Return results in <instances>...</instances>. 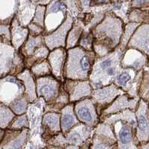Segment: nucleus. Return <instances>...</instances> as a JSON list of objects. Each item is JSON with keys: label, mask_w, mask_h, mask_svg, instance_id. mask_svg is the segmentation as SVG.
<instances>
[{"label": "nucleus", "mask_w": 149, "mask_h": 149, "mask_svg": "<svg viewBox=\"0 0 149 149\" xmlns=\"http://www.w3.org/2000/svg\"><path fill=\"white\" fill-rule=\"evenodd\" d=\"M16 52L11 44L0 42V79L10 74Z\"/></svg>", "instance_id": "nucleus-12"}, {"label": "nucleus", "mask_w": 149, "mask_h": 149, "mask_svg": "<svg viewBox=\"0 0 149 149\" xmlns=\"http://www.w3.org/2000/svg\"><path fill=\"white\" fill-rule=\"evenodd\" d=\"M11 30V42L12 46L19 51L25 40H27L29 34L28 28L23 27L20 25L17 18L14 17L10 24Z\"/></svg>", "instance_id": "nucleus-13"}, {"label": "nucleus", "mask_w": 149, "mask_h": 149, "mask_svg": "<svg viewBox=\"0 0 149 149\" xmlns=\"http://www.w3.org/2000/svg\"><path fill=\"white\" fill-rule=\"evenodd\" d=\"M17 78L22 81L25 87V93L29 97V102L33 103L37 98L35 76L31 72L30 70L26 68L17 74Z\"/></svg>", "instance_id": "nucleus-16"}, {"label": "nucleus", "mask_w": 149, "mask_h": 149, "mask_svg": "<svg viewBox=\"0 0 149 149\" xmlns=\"http://www.w3.org/2000/svg\"><path fill=\"white\" fill-rule=\"evenodd\" d=\"M61 114L57 113H48L44 114L42 119V126L48 130L52 134L61 132L60 125Z\"/></svg>", "instance_id": "nucleus-19"}, {"label": "nucleus", "mask_w": 149, "mask_h": 149, "mask_svg": "<svg viewBox=\"0 0 149 149\" xmlns=\"http://www.w3.org/2000/svg\"><path fill=\"white\" fill-rule=\"evenodd\" d=\"M117 137L118 144L122 145L123 146L122 148H125V146L130 144L132 140V132L131 127L127 125L121 123V127L118 129Z\"/></svg>", "instance_id": "nucleus-26"}, {"label": "nucleus", "mask_w": 149, "mask_h": 149, "mask_svg": "<svg viewBox=\"0 0 149 149\" xmlns=\"http://www.w3.org/2000/svg\"><path fill=\"white\" fill-rule=\"evenodd\" d=\"M20 0H0V24L10 25L16 16Z\"/></svg>", "instance_id": "nucleus-15"}, {"label": "nucleus", "mask_w": 149, "mask_h": 149, "mask_svg": "<svg viewBox=\"0 0 149 149\" xmlns=\"http://www.w3.org/2000/svg\"><path fill=\"white\" fill-rule=\"evenodd\" d=\"M121 1H123V0H121Z\"/></svg>", "instance_id": "nucleus-35"}, {"label": "nucleus", "mask_w": 149, "mask_h": 149, "mask_svg": "<svg viewBox=\"0 0 149 149\" xmlns=\"http://www.w3.org/2000/svg\"><path fill=\"white\" fill-rule=\"evenodd\" d=\"M121 93H122L121 90L115 84H110L101 88L93 90L91 98L95 103L99 116H101L102 112L107 109Z\"/></svg>", "instance_id": "nucleus-6"}, {"label": "nucleus", "mask_w": 149, "mask_h": 149, "mask_svg": "<svg viewBox=\"0 0 149 149\" xmlns=\"http://www.w3.org/2000/svg\"><path fill=\"white\" fill-rule=\"evenodd\" d=\"M29 102V97L25 93H24L22 96L17 98L14 102H12L8 107L11 109L16 116L22 115V114L25 113V112L27 111Z\"/></svg>", "instance_id": "nucleus-25"}, {"label": "nucleus", "mask_w": 149, "mask_h": 149, "mask_svg": "<svg viewBox=\"0 0 149 149\" xmlns=\"http://www.w3.org/2000/svg\"><path fill=\"white\" fill-rule=\"evenodd\" d=\"M96 54L80 46L67 49V59L64 69V79L87 80L92 72Z\"/></svg>", "instance_id": "nucleus-2"}, {"label": "nucleus", "mask_w": 149, "mask_h": 149, "mask_svg": "<svg viewBox=\"0 0 149 149\" xmlns=\"http://www.w3.org/2000/svg\"><path fill=\"white\" fill-rule=\"evenodd\" d=\"M15 116L14 113L8 105L0 103V128H8Z\"/></svg>", "instance_id": "nucleus-24"}, {"label": "nucleus", "mask_w": 149, "mask_h": 149, "mask_svg": "<svg viewBox=\"0 0 149 149\" xmlns=\"http://www.w3.org/2000/svg\"><path fill=\"white\" fill-rule=\"evenodd\" d=\"M93 42L94 37L92 31L84 30L81 34L80 40L78 42V46L85 49L87 51H93Z\"/></svg>", "instance_id": "nucleus-27"}, {"label": "nucleus", "mask_w": 149, "mask_h": 149, "mask_svg": "<svg viewBox=\"0 0 149 149\" xmlns=\"http://www.w3.org/2000/svg\"><path fill=\"white\" fill-rule=\"evenodd\" d=\"M140 30H138L139 31H136V34L133 36V38L131 39V42H133V44L135 45L138 49L145 51L146 52H149V30L148 31H143V28L141 26Z\"/></svg>", "instance_id": "nucleus-21"}, {"label": "nucleus", "mask_w": 149, "mask_h": 149, "mask_svg": "<svg viewBox=\"0 0 149 149\" xmlns=\"http://www.w3.org/2000/svg\"><path fill=\"white\" fill-rule=\"evenodd\" d=\"M79 22L80 23H78V20H77L76 23H73L71 30L68 32L66 40V46H65L66 49H71L76 46V45H78L82 33L84 31L83 29L84 26L82 25L81 19H79Z\"/></svg>", "instance_id": "nucleus-20"}, {"label": "nucleus", "mask_w": 149, "mask_h": 149, "mask_svg": "<svg viewBox=\"0 0 149 149\" xmlns=\"http://www.w3.org/2000/svg\"><path fill=\"white\" fill-rule=\"evenodd\" d=\"M37 97L44 99L47 104L53 103L61 90V82L56 77L47 75L35 78Z\"/></svg>", "instance_id": "nucleus-5"}, {"label": "nucleus", "mask_w": 149, "mask_h": 149, "mask_svg": "<svg viewBox=\"0 0 149 149\" xmlns=\"http://www.w3.org/2000/svg\"><path fill=\"white\" fill-rule=\"evenodd\" d=\"M64 88L69 95L70 102L75 103L92 96V86L88 80L64 79Z\"/></svg>", "instance_id": "nucleus-9"}, {"label": "nucleus", "mask_w": 149, "mask_h": 149, "mask_svg": "<svg viewBox=\"0 0 149 149\" xmlns=\"http://www.w3.org/2000/svg\"><path fill=\"white\" fill-rule=\"evenodd\" d=\"M29 70L35 78L52 74V69L47 58L33 65Z\"/></svg>", "instance_id": "nucleus-23"}, {"label": "nucleus", "mask_w": 149, "mask_h": 149, "mask_svg": "<svg viewBox=\"0 0 149 149\" xmlns=\"http://www.w3.org/2000/svg\"><path fill=\"white\" fill-rule=\"evenodd\" d=\"M21 2H22L20 1V3L22 5ZM35 10L36 8H35L34 5H32L30 2H29V5H28V3H23L22 7L19 5L15 17L17 18V21L21 26L27 28L29 24L32 22L33 18H34Z\"/></svg>", "instance_id": "nucleus-18"}, {"label": "nucleus", "mask_w": 149, "mask_h": 149, "mask_svg": "<svg viewBox=\"0 0 149 149\" xmlns=\"http://www.w3.org/2000/svg\"><path fill=\"white\" fill-rule=\"evenodd\" d=\"M74 112L78 120L91 127L99 122L98 113L92 98H85L74 103Z\"/></svg>", "instance_id": "nucleus-7"}, {"label": "nucleus", "mask_w": 149, "mask_h": 149, "mask_svg": "<svg viewBox=\"0 0 149 149\" xmlns=\"http://www.w3.org/2000/svg\"><path fill=\"white\" fill-rule=\"evenodd\" d=\"M137 135L139 140H146L149 137V120L143 110L137 114Z\"/></svg>", "instance_id": "nucleus-22"}, {"label": "nucleus", "mask_w": 149, "mask_h": 149, "mask_svg": "<svg viewBox=\"0 0 149 149\" xmlns=\"http://www.w3.org/2000/svg\"><path fill=\"white\" fill-rule=\"evenodd\" d=\"M25 127L29 128V123L27 115L25 113H23L22 115L16 116L8 128L13 129V130H21V129L25 128Z\"/></svg>", "instance_id": "nucleus-28"}, {"label": "nucleus", "mask_w": 149, "mask_h": 149, "mask_svg": "<svg viewBox=\"0 0 149 149\" xmlns=\"http://www.w3.org/2000/svg\"><path fill=\"white\" fill-rule=\"evenodd\" d=\"M44 45H45V42H44V38L43 34L37 36L29 34L27 40L21 46L19 52L22 54L24 59V58H29V56L32 55L38 48Z\"/></svg>", "instance_id": "nucleus-17"}, {"label": "nucleus", "mask_w": 149, "mask_h": 149, "mask_svg": "<svg viewBox=\"0 0 149 149\" xmlns=\"http://www.w3.org/2000/svg\"><path fill=\"white\" fill-rule=\"evenodd\" d=\"M46 12V5H39L36 7L35 14L34 18L31 22H33L35 25L41 26L44 29V16Z\"/></svg>", "instance_id": "nucleus-29"}, {"label": "nucleus", "mask_w": 149, "mask_h": 149, "mask_svg": "<svg viewBox=\"0 0 149 149\" xmlns=\"http://www.w3.org/2000/svg\"><path fill=\"white\" fill-rule=\"evenodd\" d=\"M148 1V0H133L132 2V5L133 7H138V6H141V5H144Z\"/></svg>", "instance_id": "nucleus-33"}, {"label": "nucleus", "mask_w": 149, "mask_h": 149, "mask_svg": "<svg viewBox=\"0 0 149 149\" xmlns=\"http://www.w3.org/2000/svg\"><path fill=\"white\" fill-rule=\"evenodd\" d=\"M61 113L60 116V125L61 133L64 136L69 132L71 128H73L76 125L79 124L80 121L74 112V103L70 102L61 109Z\"/></svg>", "instance_id": "nucleus-14"}, {"label": "nucleus", "mask_w": 149, "mask_h": 149, "mask_svg": "<svg viewBox=\"0 0 149 149\" xmlns=\"http://www.w3.org/2000/svg\"><path fill=\"white\" fill-rule=\"evenodd\" d=\"M0 42L11 44L10 25L0 24Z\"/></svg>", "instance_id": "nucleus-30"}, {"label": "nucleus", "mask_w": 149, "mask_h": 149, "mask_svg": "<svg viewBox=\"0 0 149 149\" xmlns=\"http://www.w3.org/2000/svg\"><path fill=\"white\" fill-rule=\"evenodd\" d=\"M67 16V6L64 1L52 0L46 5L44 34L47 35L54 31L64 22Z\"/></svg>", "instance_id": "nucleus-3"}, {"label": "nucleus", "mask_w": 149, "mask_h": 149, "mask_svg": "<svg viewBox=\"0 0 149 149\" xmlns=\"http://www.w3.org/2000/svg\"><path fill=\"white\" fill-rule=\"evenodd\" d=\"M67 59V49L63 47L51 50L47 57L52 69V74L60 81H64V69Z\"/></svg>", "instance_id": "nucleus-10"}, {"label": "nucleus", "mask_w": 149, "mask_h": 149, "mask_svg": "<svg viewBox=\"0 0 149 149\" xmlns=\"http://www.w3.org/2000/svg\"><path fill=\"white\" fill-rule=\"evenodd\" d=\"M73 22V18L69 13H68L67 18L59 27L50 34L44 36L45 45L49 49V51L56 48H65L67 36Z\"/></svg>", "instance_id": "nucleus-8"}, {"label": "nucleus", "mask_w": 149, "mask_h": 149, "mask_svg": "<svg viewBox=\"0 0 149 149\" xmlns=\"http://www.w3.org/2000/svg\"><path fill=\"white\" fill-rule=\"evenodd\" d=\"M131 80V74L128 72H121L116 75L115 84L119 87H124Z\"/></svg>", "instance_id": "nucleus-31"}, {"label": "nucleus", "mask_w": 149, "mask_h": 149, "mask_svg": "<svg viewBox=\"0 0 149 149\" xmlns=\"http://www.w3.org/2000/svg\"><path fill=\"white\" fill-rule=\"evenodd\" d=\"M92 31L94 37L93 52L102 58L112 52L119 46L121 38V21L114 14L104 17Z\"/></svg>", "instance_id": "nucleus-1"}, {"label": "nucleus", "mask_w": 149, "mask_h": 149, "mask_svg": "<svg viewBox=\"0 0 149 149\" xmlns=\"http://www.w3.org/2000/svg\"><path fill=\"white\" fill-rule=\"evenodd\" d=\"M138 26V24H129L128 26H127L125 27V30L124 31V34L121 37V39L122 40V41L121 42V45H122L123 43L126 44L127 43V41L128 40L130 39V37H131V33H132L134 29Z\"/></svg>", "instance_id": "nucleus-32"}, {"label": "nucleus", "mask_w": 149, "mask_h": 149, "mask_svg": "<svg viewBox=\"0 0 149 149\" xmlns=\"http://www.w3.org/2000/svg\"><path fill=\"white\" fill-rule=\"evenodd\" d=\"M25 93L22 81L11 74L0 79V103L9 105Z\"/></svg>", "instance_id": "nucleus-4"}, {"label": "nucleus", "mask_w": 149, "mask_h": 149, "mask_svg": "<svg viewBox=\"0 0 149 149\" xmlns=\"http://www.w3.org/2000/svg\"><path fill=\"white\" fill-rule=\"evenodd\" d=\"M112 2H118V0H112Z\"/></svg>", "instance_id": "nucleus-34"}, {"label": "nucleus", "mask_w": 149, "mask_h": 149, "mask_svg": "<svg viewBox=\"0 0 149 149\" xmlns=\"http://www.w3.org/2000/svg\"><path fill=\"white\" fill-rule=\"evenodd\" d=\"M29 138V130L27 127L21 130L9 129L5 131L0 148H22L25 145Z\"/></svg>", "instance_id": "nucleus-11"}]
</instances>
